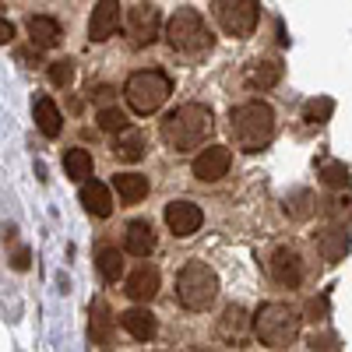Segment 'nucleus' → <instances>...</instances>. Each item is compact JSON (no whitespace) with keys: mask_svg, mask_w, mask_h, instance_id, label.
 <instances>
[{"mask_svg":"<svg viewBox=\"0 0 352 352\" xmlns=\"http://www.w3.org/2000/svg\"><path fill=\"white\" fill-rule=\"evenodd\" d=\"M32 113H36V127L46 134V138H56L64 131V116H60V109H56V102L53 99H36V106H32Z\"/></svg>","mask_w":352,"mask_h":352,"instance_id":"nucleus-22","label":"nucleus"},{"mask_svg":"<svg viewBox=\"0 0 352 352\" xmlns=\"http://www.w3.org/2000/svg\"><path fill=\"white\" fill-rule=\"evenodd\" d=\"M124 250L134 254V257H148L155 250V229H152V222H144V219L131 222L127 232H124Z\"/></svg>","mask_w":352,"mask_h":352,"instance_id":"nucleus-15","label":"nucleus"},{"mask_svg":"<svg viewBox=\"0 0 352 352\" xmlns=\"http://www.w3.org/2000/svg\"><path fill=\"white\" fill-rule=\"evenodd\" d=\"M50 81H53L56 88H67V85L74 81V64H71V60H53V64H50Z\"/></svg>","mask_w":352,"mask_h":352,"instance_id":"nucleus-32","label":"nucleus"},{"mask_svg":"<svg viewBox=\"0 0 352 352\" xmlns=\"http://www.w3.org/2000/svg\"><path fill=\"white\" fill-rule=\"evenodd\" d=\"M116 28H120V0H99L88 18V39L92 43H106Z\"/></svg>","mask_w":352,"mask_h":352,"instance_id":"nucleus-12","label":"nucleus"},{"mask_svg":"<svg viewBox=\"0 0 352 352\" xmlns=\"http://www.w3.org/2000/svg\"><path fill=\"white\" fill-rule=\"evenodd\" d=\"M310 349H338V342H335L331 335H324V338H317V335H314V342H310Z\"/></svg>","mask_w":352,"mask_h":352,"instance_id":"nucleus-36","label":"nucleus"},{"mask_svg":"<svg viewBox=\"0 0 352 352\" xmlns=\"http://www.w3.org/2000/svg\"><path fill=\"white\" fill-rule=\"evenodd\" d=\"M64 169H67L71 180H78V184L92 180V155H88L85 148H71V152L64 155Z\"/></svg>","mask_w":352,"mask_h":352,"instance_id":"nucleus-27","label":"nucleus"},{"mask_svg":"<svg viewBox=\"0 0 352 352\" xmlns=\"http://www.w3.org/2000/svg\"><path fill=\"white\" fill-rule=\"evenodd\" d=\"M92 96H96V102H102V106H109V102H113V88H109V85H99V88H96V92H92Z\"/></svg>","mask_w":352,"mask_h":352,"instance_id":"nucleus-35","label":"nucleus"},{"mask_svg":"<svg viewBox=\"0 0 352 352\" xmlns=\"http://www.w3.org/2000/svg\"><path fill=\"white\" fill-rule=\"evenodd\" d=\"M317 208H320V215L324 219H331V222H345V219H352V194H331V197H324V201H317Z\"/></svg>","mask_w":352,"mask_h":352,"instance_id":"nucleus-26","label":"nucleus"},{"mask_svg":"<svg viewBox=\"0 0 352 352\" xmlns=\"http://www.w3.org/2000/svg\"><path fill=\"white\" fill-rule=\"evenodd\" d=\"M11 264H14V268H18V272H25V268H28V250H18Z\"/></svg>","mask_w":352,"mask_h":352,"instance_id":"nucleus-37","label":"nucleus"},{"mask_svg":"<svg viewBox=\"0 0 352 352\" xmlns=\"http://www.w3.org/2000/svg\"><path fill=\"white\" fill-rule=\"evenodd\" d=\"M201 222H204V215H201V208L194 201H169L166 204V226H169V232L176 240L194 236V232L201 229Z\"/></svg>","mask_w":352,"mask_h":352,"instance_id":"nucleus-10","label":"nucleus"},{"mask_svg":"<svg viewBox=\"0 0 352 352\" xmlns=\"http://www.w3.org/2000/svg\"><path fill=\"white\" fill-rule=\"evenodd\" d=\"M169 92H173V81L162 71H134L124 85V99L138 116H148V113L162 109Z\"/></svg>","mask_w":352,"mask_h":352,"instance_id":"nucleus-6","label":"nucleus"},{"mask_svg":"<svg viewBox=\"0 0 352 352\" xmlns=\"http://www.w3.org/2000/svg\"><path fill=\"white\" fill-rule=\"evenodd\" d=\"M212 131H215V116H212L208 106H201V102L176 106L173 113H166V120H162V127H159L166 148H173L176 155L201 148V144L212 138Z\"/></svg>","mask_w":352,"mask_h":352,"instance_id":"nucleus-1","label":"nucleus"},{"mask_svg":"<svg viewBox=\"0 0 352 352\" xmlns=\"http://www.w3.org/2000/svg\"><path fill=\"white\" fill-rule=\"evenodd\" d=\"M113 187H116V194H120L124 204H138L141 197H148V176L144 173H116Z\"/></svg>","mask_w":352,"mask_h":352,"instance_id":"nucleus-20","label":"nucleus"},{"mask_svg":"<svg viewBox=\"0 0 352 352\" xmlns=\"http://www.w3.org/2000/svg\"><path fill=\"white\" fill-rule=\"evenodd\" d=\"M162 36V14L155 4H134L127 11V39L131 46H152Z\"/></svg>","mask_w":352,"mask_h":352,"instance_id":"nucleus-8","label":"nucleus"},{"mask_svg":"<svg viewBox=\"0 0 352 352\" xmlns=\"http://www.w3.org/2000/svg\"><path fill=\"white\" fill-rule=\"evenodd\" d=\"M28 36H32V46L39 50H53L56 43H60V25H56V18H46V14H32L28 18Z\"/></svg>","mask_w":352,"mask_h":352,"instance_id":"nucleus-19","label":"nucleus"},{"mask_svg":"<svg viewBox=\"0 0 352 352\" xmlns=\"http://www.w3.org/2000/svg\"><path fill=\"white\" fill-rule=\"evenodd\" d=\"M212 14L226 36L247 39L261 21V0H212Z\"/></svg>","mask_w":352,"mask_h":352,"instance_id":"nucleus-7","label":"nucleus"},{"mask_svg":"<svg viewBox=\"0 0 352 352\" xmlns=\"http://www.w3.org/2000/svg\"><path fill=\"white\" fill-rule=\"evenodd\" d=\"M229 166H232V152L226 144H208V148L194 159V176L201 184H215L229 173Z\"/></svg>","mask_w":352,"mask_h":352,"instance_id":"nucleus-11","label":"nucleus"},{"mask_svg":"<svg viewBox=\"0 0 352 352\" xmlns=\"http://www.w3.org/2000/svg\"><path fill=\"white\" fill-rule=\"evenodd\" d=\"M120 328L131 338H138V342H152L155 338V317H152V310L134 307V310H124L120 314Z\"/></svg>","mask_w":352,"mask_h":352,"instance_id":"nucleus-18","label":"nucleus"},{"mask_svg":"<svg viewBox=\"0 0 352 352\" xmlns=\"http://www.w3.org/2000/svg\"><path fill=\"white\" fill-rule=\"evenodd\" d=\"M109 335H113V314L102 300L92 303V320H88V338H92L96 345H109Z\"/></svg>","mask_w":352,"mask_h":352,"instance_id":"nucleus-24","label":"nucleus"},{"mask_svg":"<svg viewBox=\"0 0 352 352\" xmlns=\"http://www.w3.org/2000/svg\"><path fill=\"white\" fill-rule=\"evenodd\" d=\"M254 335L268 349H285L300 338V314L289 303H264L254 317Z\"/></svg>","mask_w":352,"mask_h":352,"instance_id":"nucleus-5","label":"nucleus"},{"mask_svg":"<svg viewBox=\"0 0 352 352\" xmlns=\"http://www.w3.org/2000/svg\"><path fill=\"white\" fill-rule=\"evenodd\" d=\"M99 127H102V131H109V134L124 131V127H127L124 109H120V106H102V109H99Z\"/></svg>","mask_w":352,"mask_h":352,"instance_id":"nucleus-31","label":"nucleus"},{"mask_svg":"<svg viewBox=\"0 0 352 352\" xmlns=\"http://www.w3.org/2000/svg\"><path fill=\"white\" fill-rule=\"evenodd\" d=\"M229 134L243 152H261L275 138V113L268 102L250 99L229 113Z\"/></svg>","mask_w":352,"mask_h":352,"instance_id":"nucleus-2","label":"nucleus"},{"mask_svg":"<svg viewBox=\"0 0 352 352\" xmlns=\"http://www.w3.org/2000/svg\"><path fill=\"white\" fill-rule=\"evenodd\" d=\"M124 292H127L134 303H152V300L159 296V268H152V264H141V268H134Z\"/></svg>","mask_w":352,"mask_h":352,"instance_id":"nucleus-13","label":"nucleus"},{"mask_svg":"<svg viewBox=\"0 0 352 352\" xmlns=\"http://www.w3.org/2000/svg\"><path fill=\"white\" fill-rule=\"evenodd\" d=\"M166 43H169L173 53H184V56H190V60H197V56L212 53L215 36L194 8H180L166 21Z\"/></svg>","mask_w":352,"mask_h":352,"instance_id":"nucleus-3","label":"nucleus"},{"mask_svg":"<svg viewBox=\"0 0 352 352\" xmlns=\"http://www.w3.org/2000/svg\"><path fill=\"white\" fill-rule=\"evenodd\" d=\"M11 39H14V25L8 18H0V46H8Z\"/></svg>","mask_w":352,"mask_h":352,"instance_id":"nucleus-33","label":"nucleus"},{"mask_svg":"<svg viewBox=\"0 0 352 352\" xmlns=\"http://www.w3.org/2000/svg\"><path fill=\"white\" fill-rule=\"evenodd\" d=\"M320 184L331 190H345L349 187V166L345 162H324L320 166Z\"/></svg>","mask_w":352,"mask_h":352,"instance_id":"nucleus-29","label":"nucleus"},{"mask_svg":"<svg viewBox=\"0 0 352 352\" xmlns=\"http://www.w3.org/2000/svg\"><path fill=\"white\" fill-rule=\"evenodd\" d=\"M219 296V275L208 268L204 261H187L180 275H176V300H180L184 310H208Z\"/></svg>","mask_w":352,"mask_h":352,"instance_id":"nucleus-4","label":"nucleus"},{"mask_svg":"<svg viewBox=\"0 0 352 352\" xmlns=\"http://www.w3.org/2000/svg\"><path fill=\"white\" fill-rule=\"evenodd\" d=\"M310 314H314V320H324V314H328V296L314 300V303H310Z\"/></svg>","mask_w":352,"mask_h":352,"instance_id":"nucleus-34","label":"nucleus"},{"mask_svg":"<svg viewBox=\"0 0 352 352\" xmlns=\"http://www.w3.org/2000/svg\"><path fill=\"white\" fill-rule=\"evenodd\" d=\"M113 155L120 159V162H138L144 155V134L141 131H116V141H113Z\"/></svg>","mask_w":352,"mask_h":352,"instance_id":"nucleus-21","label":"nucleus"},{"mask_svg":"<svg viewBox=\"0 0 352 352\" xmlns=\"http://www.w3.org/2000/svg\"><path fill=\"white\" fill-rule=\"evenodd\" d=\"M96 264H99L102 282H120V275H124V257H120V250H102Z\"/></svg>","mask_w":352,"mask_h":352,"instance_id":"nucleus-28","label":"nucleus"},{"mask_svg":"<svg viewBox=\"0 0 352 352\" xmlns=\"http://www.w3.org/2000/svg\"><path fill=\"white\" fill-rule=\"evenodd\" d=\"M331 113H335V102H331L328 96H320V99H310V102L303 106V120H307V124H324Z\"/></svg>","mask_w":352,"mask_h":352,"instance_id":"nucleus-30","label":"nucleus"},{"mask_svg":"<svg viewBox=\"0 0 352 352\" xmlns=\"http://www.w3.org/2000/svg\"><path fill=\"white\" fill-rule=\"evenodd\" d=\"M81 204H85V212L96 215V219H109L113 215V197H109V190L99 180H85L81 184Z\"/></svg>","mask_w":352,"mask_h":352,"instance_id":"nucleus-17","label":"nucleus"},{"mask_svg":"<svg viewBox=\"0 0 352 352\" xmlns=\"http://www.w3.org/2000/svg\"><path fill=\"white\" fill-rule=\"evenodd\" d=\"M282 208H285V215H289V219L307 222V219L317 212V197H314L310 190H292V194L285 197V204H282Z\"/></svg>","mask_w":352,"mask_h":352,"instance_id":"nucleus-25","label":"nucleus"},{"mask_svg":"<svg viewBox=\"0 0 352 352\" xmlns=\"http://www.w3.org/2000/svg\"><path fill=\"white\" fill-rule=\"evenodd\" d=\"M250 328H254V320L247 317L243 307H226V314H222V320H219V335H222L226 342L243 345V338H247Z\"/></svg>","mask_w":352,"mask_h":352,"instance_id":"nucleus-16","label":"nucleus"},{"mask_svg":"<svg viewBox=\"0 0 352 352\" xmlns=\"http://www.w3.org/2000/svg\"><path fill=\"white\" fill-rule=\"evenodd\" d=\"M314 243H317L320 257H324L328 264H335V261H342V257L349 254V232H345L338 222H331L328 229L314 232Z\"/></svg>","mask_w":352,"mask_h":352,"instance_id":"nucleus-14","label":"nucleus"},{"mask_svg":"<svg viewBox=\"0 0 352 352\" xmlns=\"http://www.w3.org/2000/svg\"><path fill=\"white\" fill-rule=\"evenodd\" d=\"M268 275H272V282L282 285V289H296V285L303 282V275H307L303 257L292 250V247H275L272 257H268Z\"/></svg>","mask_w":352,"mask_h":352,"instance_id":"nucleus-9","label":"nucleus"},{"mask_svg":"<svg viewBox=\"0 0 352 352\" xmlns=\"http://www.w3.org/2000/svg\"><path fill=\"white\" fill-rule=\"evenodd\" d=\"M282 81V64L278 60H254L250 67H247V85L250 88H275Z\"/></svg>","mask_w":352,"mask_h":352,"instance_id":"nucleus-23","label":"nucleus"}]
</instances>
